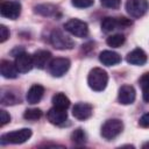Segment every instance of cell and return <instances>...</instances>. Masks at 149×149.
I'll return each instance as SVG.
<instances>
[{"label": "cell", "instance_id": "cell-1", "mask_svg": "<svg viewBox=\"0 0 149 149\" xmlns=\"http://www.w3.org/2000/svg\"><path fill=\"white\" fill-rule=\"evenodd\" d=\"M87 83L88 86L97 92H100L102 90H105V87L107 86L108 83V74L105 70H102L101 68H93L87 77Z\"/></svg>", "mask_w": 149, "mask_h": 149}, {"label": "cell", "instance_id": "cell-26", "mask_svg": "<svg viewBox=\"0 0 149 149\" xmlns=\"http://www.w3.org/2000/svg\"><path fill=\"white\" fill-rule=\"evenodd\" d=\"M100 2L104 7L112 8V9H116L121 5V0H100Z\"/></svg>", "mask_w": 149, "mask_h": 149}, {"label": "cell", "instance_id": "cell-15", "mask_svg": "<svg viewBox=\"0 0 149 149\" xmlns=\"http://www.w3.org/2000/svg\"><path fill=\"white\" fill-rule=\"evenodd\" d=\"M99 59L100 62L104 64V65H107V66H113V65H116L121 62V56L115 52V51H112V50H104L100 52L99 55Z\"/></svg>", "mask_w": 149, "mask_h": 149}, {"label": "cell", "instance_id": "cell-14", "mask_svg": "<svg viewBox=\"0 0 149 149\" xmlns=\"http://www.w3.org/2000/svg\"><path fill=\"white\" fill-rule=\"evenodd\" d=\"M126 61L132 65H143L147 63V54L142 49L136 48L127 55Z\"/></svg>", "mask_w": 149, "mask_h": 149}, {"label": "cell", "instance_id": "cell-27", "mask_svg": "<svg viewBox=\"0 0 149 149\" xmlns=\"http://www.w3.org/2000/svg\"><path fill=\"white\" fill-rule=\"evenodd\" d=\"M8 37H9V30H8V28L6 26L1 24L0 26V42L3 43Z\"/></svg>", "mask_w": 149, "mask_h": 149}, {"label": "cell", "instance_id": "cell-20", "mask_svg": "<svg viewBox=\"0 0 149 149\" xmlns=\"http://www.w3.org/2000/svg\"><path fill=\"white\" fill-rule=\"evenodd\" d=\"M35 12L43 16H51V15L56 14L57 8L50 3H42V5H38L35 7Z\"/></svg>", "mask_w": 149, "mask_h": 149}, {"label": "cell", "instance_id": "cell-22", "mask_svg": "<svg viewBox=\"0 0 149 149\" xmlns=\"http://www.w3.org/2000/svg\"><path fill=\"white\" fill-rule=\"evenodd\" d=\"M71 140L74 144H84L86 142V134L81 128H77L71 134Z\"/></svg>", "mask_w": 149, "mask_h": 149}, {"label": "cell", "instance_id": "cell-11", "mask_svg": "<svg viewBox=\"0 0 149 149\" xmlns=\"http://www.w3.org/2000/svg\"><path fill=\"white\" fill-rule=\"evenodd\" d=\"M47 119L49 120L50 123L52 125H63L66 119H68V114H66V109H62L58 107H52L47 112Z\"/></svg>", "mask_w": 149, "mask_h": 149}, {"label": "cell", "instance_id": "cell-2", "mask_svg": "<svg viewBox=\"0 0 149 149\" xmlns=\"http://www.w3.org/2000/svg\"><path fill=\"white\" fill-rule=\"evenodd\" d=\"M31 136V130L29 128H22L19 130H14V132H9L6 133L3 135H1L0 137V143L2 146L12 143V144H20L23 143L26 141H28Z\"/></svg>", "mask_w": 149, "mask_h": 149}, {"label": "cell", "instance_id": "cell-24", "mask_svg": "<svg viewBox=\"0 0 149 149\" xmlns=\"http://www.w3.org/2000/svg\"><path fill=\"white\" fill-rule=\"evenodd\" d=\"M17 101V99H16V97L13 94V93H5V92H2V95H1V102H2V105H13V104H15Z\"/></svg>", "mask_w": 149, "mask_h": 149}, {"label": "cell", "instance_id": "cell-7", "mask_svg": "<svg viewBox=\"0 0 149 149\" xmlns=\"http://www.w3.org/2000/svg\"><path fill=\"white\" fill-rule=\"evenodd\" d=\"M0 13L3 17L15 20L21 14V5L17 1L2 0L0 5Z\"/></svg>", "mask_w": 149, "mask_h": 149}, {"label": "cell", "instance_id": "cell-4", "mask_svg": "<svg viewBox=\"0 0 149 149\" xmlns=\"http://www.w3.org/2000/svg\"><path fill=\"white\" fill-rule=\"evenodd\" d=\"M64 28L66 31H69L71 35L76 37H86L88 35V26L86 22L78 20V19H71L65 24Z\"/></svg>", "mask_w": 149, "mask_h": 149}, {"label": "cell", "instance_id": "cell-23", "mask_svg": "<svg viewBox=\"0 0 149 149\" xmlns=\"http://www.w3.org/2000/svg\"><path fill=\"white\" fill-rule=\"evenodd\" d=\"M41 116H42V111L40 108H28V109H26V112L23 114V118L26 120H30V121L38 120Z\"/></svg>", "mask_w": 149, "mask_h": 149}, {"label": "cell", "instance_id": "cell-3", "mask_svg": "<svg viewBox=\"0 0 149 149\" xmlns=\"http://www.w3.org/2000/svg\"><path fill=\"white\" fill-rule=\"evenodd\" d=\"M123 129V123L119 119H109L101 126V136L106 140L115 139Z\"/></svg>", "mask_w": 149, "mask_h": 149}, {"label": "cell", "instance_id": "cell-6", "mask_svg": "<svg viewBox=\"0 0 149 149\" xmlns=\"http://www.w3.org/2000/svg\"><path fill=\"white\" fill-rule=\"evenodd\" d=\"M126 9L132 17L137 19L147 13V10L149 9V3L147 0H127Z\"/></svg>", "mask_w": 149, "mask_h": 149}, {"label": "cell", "instance_id": "cell-28", "mask_svg": "<svg viewBox=\"0 0 149 149\" xmlns=\"http://www.w3.org/2000/svg\"><path fill=\"white\" fill-rule=\"evenodd\" d=\"M139 84L142 88H146V87H149V72L147 73H143L140 79H139Z\"/></svg>", "mask_w": 149, "mask_h": 149}, {"label": "cell", "instance_id": "cell-13", "mask_svg": "<svg viewBox=\"0 0 149 149\" xmlns=\"http://www.w3.org/2000/svg\"><path fill=\"white\" fill-rule=\"evenodd\" d=\"M0 72L2 74V77L7 78V79H14L19 74V70H17L15 63L13 64L12 62L6 61V59H2L0 62Z\"/></svg>", "mask_w": 149, "mask_h": 149}, {"label": "cell", "instance_id": "cell-16", "mask_svg": "<svg viewBox=\"0 0 149 149\" xmlns=\"http://www.w3.org/2000/svg\"><path fill=\"white\" fill-rule=\"evenodd\" d=\"M33 59H34V66H36L37 69H44L50 63L51 54L47 50H38L33 55Z\"/></svg>", "mask_w": 149, "mask_h": 149}, {"label": "cell", "instance_id": "cell-21", "mask_svg": "<svg viewBox=\"0 0 149 149\" xmlns=\"http://www.w3.org/2000/svg\"><path fill=\"white\" fill-rule=\"evenodd\" d=\"M125 41H126V38L122 34H114V35H111L107 37L106 43L112 48H119L125 43Z\"/></svg>", "mask_w": 149, "mask_h": 149}, {"label": "cell", "instance_id": "cell-30", "mask_svg": "<svg viewBox=\"0 0 149 149\" xmlns=\"http://www.w3.org/2000/svg\"><path fill=\"white\" fill-rule=\"evenodd\" d=\"M139 125L143 128H149V113H146L140 118Z\"/></svg>", "mask_w": 149, "mask_h": 149}, {"label": "cell", "instance_id": "cell-19", "mask_svg": "<svg viewBox=\"0 0 149 149\" xmlns=\"http://www.w3.org/2000/svg\"><path fill=\"white\" fill-rule=\"evenodd\" d=\"M119 28V20L112 16H106L104 17V20L101 21V29L105 33H109L113 31L114 29Z\"/></svg>", "mask_w": 149, "mask_h": 149}, {"label": "cell", "instance_id": "cell-18", "mask_svg": "<svg viewBox=\"0 0 149 149\" xmlns=\"http://www.w3.org/2000/svg\"><path fill=\"white\" fill-rule=\"evenodd\" d=\"M52 105L62 109H68L70 107V100L64 93H56L52 97Z\"/></svg>", "mask_w": 149, "mask_h": 149}, {"label": "cell", "instance_id": "cell-10", "mask_svg": "<svg viewBox=\"0 0 149 149\" xmlns=\"http://www.w3.org/2000/svg\"><path fill=\"white\" fill-rule=\"evenodd\" d=\"M136 97L135 88L132 85H122L119 88V94H118V100L122 105H130L134 102Z\"/></svg>", "mask_w": 149, "mask_h": 149}, {"label": "cell", "instance_id": "cell-8", "mask_svg": "<svg viewBox=\"0 0 149 149\" xmlns=\"http://www.w3.org/2000/svg\"><path fill=\"white\" fill-rule=\"evenodd\" d=\"M50 42L54 45V48L59 49V50H65V49H72L74 47L73 41L64 35L61 30H54L50 35Z\"/></svg>", "mask_w": 149, "mask_h": 149}, {"label": "cell", "instance_id": "cell-9", "mask_svg": "<svg viewBox=\"0 0 149 149\" xmlns=\"http://www.w3.org/2000/svg\"><path fill=\"white\" fill-rule=\"evenodd\" d=\"M15 65L19 70V72H22V73H26L28 71H30L34 66V59H33V56L28 52H24V51H21L16 55L15 57Z\"/></svg>", "mask_w": 149, "mask_h": 149}, {"label": "cell", "instance_id": "cell-29", "mask_svg": "<svg viewBox=\"0 0 149 149\" xmlns=\"http://www.w3.org/2000/svg\"><path fill=\"white\" fill-rule=\"evenodd\" d=\"M0 118H1V119H0V121H1V122H0L1 127H3L6 123H8V122L10 121V116H9V114H8L5 109H1V111H0Z\"/></svg>", "mask_w": 149, "mask_h": 149}, {"label": "cell", "instance_id": "cell-12", "mask_svg": "<svg viewBox=\"0 0 149 149\" xmlns=\"http://www.w3.org/2000/svg\"><path fill=\"white\" fill-rule=\"evenodd\" d=\"M93 113V108L87 102H78L72 108V115L78 120H87L91 118Z\"/></svg>", "mask_w": 149, "mask_h": 149}, {"label": "cell", "instance_id": "cell-32", "mask_svg": "<svg viewBox=\"0 0 149 149\" xmlns=\"http://www.w3.org/2000/svg\"><path fill=\"white\" fill-rule=\"evenodd\" d=\"M142 148H149V142H147V143H144V144L142 146Z\"/></svg>", "mask_w": 149, "mask_h": 149}, {"label": "cell", "instance_id": "cell-31", "mask_svg": "<svg viewBox=\"0 0 149 149\" xmlns=\"http://www.w3.org/2000/svg\"><path fill=\"white\" fill-rule=\"evenodd\" d=\"M143 100L149 102V87L143 88Z\"/></svg>", "mask_w": 149, "mask_h": 149}, {"label": "cell", "instance_id": "cell-17", "mask_svg": "<svg viewBox=\"0 0 149 149\" xmlns=\"http://www.w3.org/2000/svg\"><path fill=\"white\" fill-rule=\"evenodd\" d=\"M43 94H44V87L41 86V85L35 84V85H33V86L28 90L27 95H26V99H27V101H28L29 104L34 105V104H37V102L42 99Z\"/></svg>", "mask_w": 149, "mask_h": 149}, {"label": "cell", "instance_id": "cell-25", "mask_svg": "<svg viewBox=\"0 0 149 149\" xmlns=\"http://www.w3.org/2000/svg\"><path fill=\"white\" fill-rule=\"evenodd\" d=\"M71 2L77 8H87L94 3V0H71Z\"/></svg>", "mask_w": 149, "mask_h": 149}, {"label": "cell", "instance_id": "cell-5", "mask_svg": "<svg viewBox=\"0 0 149 149\" xmlns=\"http://www.w3.org/2000/svg\"><path fill=\"white\" fill-rule=\"evenodd\" d=\"M71 62L68 58L64 57H58V58H54L50 61L48 69L51 76L54 77H62L63 74H65L68 72V70L70 69Z\"/></svg>", "mask_w": 149, "mask_h": 149}]
</instances>
